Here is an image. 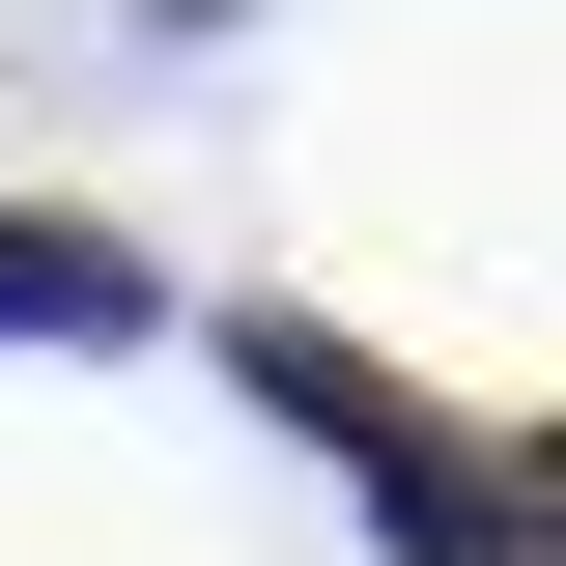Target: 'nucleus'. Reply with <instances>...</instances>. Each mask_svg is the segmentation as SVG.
I'll return each mask as SVG.
<instances>
[{
  "label": "nucleus",
  "mask_w": 566,
  "mask_h": 566,
  "mask_svg": "<svg viewBox=\"0 0 566 566\" xmlns=\"http://www.w3.org/2000/svg\"><path fill=\"white\" fill-rule=\"evenodd\" d=\"M227 368H255L283 424H340V453H368V510H397L424 566H538V482H510L482 424H424L397 368H340V340H312V312H227Z\"/></svg>",
  "instance_id": "f257e3e1"
},
{
  "label": "nucleus",
  "mask_w": 566,
  "mask_h": 566,
  "mask_svg": "<svg viewBox=\"0 0 566 566\" xmlns=\"http://www.w3.org/2000/svg\"><path fill=\"white\" fill-rule=\"evenodd\" d=\"M0 340H170V283H142L114 227H57V199H0Z\"/></svg>",
  "instance_id": "f03ea898"
}]
</instances>
